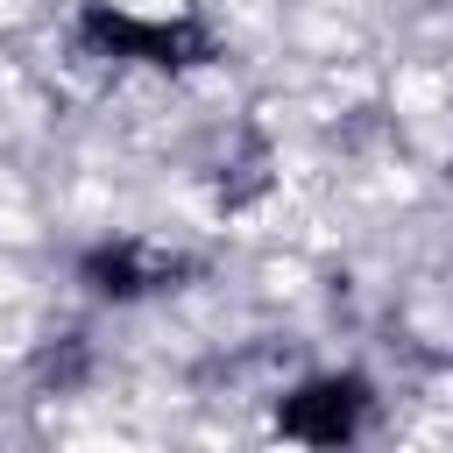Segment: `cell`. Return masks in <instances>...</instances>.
<instances>
[{
    "label": "cell",
    "instance_id": "cell-1",
    "mask_svg": "<svg viewBox=\"0 0 453 453\" xmlns=\"http://www.w3.org/2000/svg\"><path fill=\"white\" fill-rule=\"evenodd\" d=\"M361 411H368V389L354 375H333V382H311L283 403V432L304 439V446H340L361 425Z\"/></svg>",
    "mask_w": 453,
    "mask_h": 453
},
{
    "label": "cell",
    "instance_id": "cell-2",
    "mask_svg": "<svg viewBox=\"0 0 453 453\" xmlns=\"http://www.w3.org/2000/svg\"><path fill=\"white\" fill-rule=\"evenodd\" d=\"M85 35L106 42V50H134L149 64H184V50H198L191 28H149V21H127V14H85Z\"/></svg>",
    "mask_w": 453,
    "mask_h": 453
},
{
    "label": "cell",
    "instance_id": "cell-3",
    "mask_svg": "<svg viewBox=\"0 0 453 453\" xmlns=\"http://www.w3.org/2000/svg\"><path fill=\"white\" fill-rule=\"evenodd\" d=\"M170 269H177V262H156V255H142V248L92 255V283H99V290H120V297H134V290H149V283H170Z\"/></svg>",
    "mask_w": 453,
    "mask_h": 453
}]
</instances>
